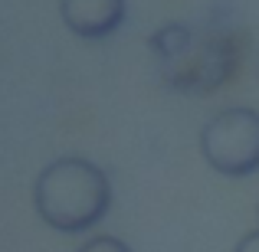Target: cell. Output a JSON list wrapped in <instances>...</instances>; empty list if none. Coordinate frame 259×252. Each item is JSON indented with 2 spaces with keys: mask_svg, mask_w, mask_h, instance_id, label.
Returning <instances> with one entry per match:
<instances>
[{
  "mask_svg": "<svg viewBox=\"0 0 259 252\" xmlns=\"http://www.w3.org/2000/svg\"><path fill=\"white\" fill-rule=\"evenodd\" d=\"M39 220L56 233H85L112 210V183L105 170L85 158H56L33 187Z\"/></svg>",
  "mask_w": 259,
  "mask_h": 252,
  "instance_id": "1",
  "label": "cell"
},
{
  "mask_svg": "<svg viewBox=\"0 0 259 252\" xmlns=\"http://www.w3.org/2000/svg\"><path fill=\"white\" fill-rule=\"evenodd\" d=\"M200 154L217 174L249 177L259 170V112L227 108L200 131Z\"/></svg>",
  "mask_w": 259,
  "mask_h": 252,
  "instance_id": "2",
  "label": "cell"
},
{
  "mask_svg": "<svg viewBox=\"0 0 259 252\" xmlns=\"http://www.w3.org/2000/svg\"><path fill=\"white\" fill-rule=\"evenodd\" d=\"M59 17L76 36L105 39L125 20V0H59Z\"/></svg>",
  "mask_w": 259,
  "mask_h": 252,
  "instance_id": "3",
  "label": "cell"
},
{
  "mask_svg": "<svg viewBox=\"0 0 259 252\" xmlns=\"http://www.w3.org/2000/svg\"><path fill=\"white\" fill-rule=\"evenodd\" d=\"M151 46H154V49H161L164 56H174L181 46H187V30H184V26H164V30L154 33Z\"/></svg>",
  "mask_w": 259,
  "mask_h": 252,
  "instance_id": "4",
  "label": "cell"
},
{
  "mask_svg": "<svg viewBox=\"0 0 259 252\" xmlns=\"http://www.w3.org/2000/svg\"><path fill=\"white\" fill-rule=\"evenodd\" d=\"M79 252H132L121 239H115V236H95V239H89Z\"/></svg>",
  "mask_w": 259,
  "mask_h": 252,
  "instance_id": "5",
  "label": "cell"
},
{
  "mask_svg": "<svg viewBox=\"0 0 259 252\" xmlns=\"http://www.w3.org/2000/svg\"><path fill=\"white\" fill-rule=\"evenodd\" d=\"M233 252H259V229H253V233H246L240 242H236Z\"/></svg>",
  "mask_w": 259,
  "mask_h": 252,
  "instance_id": "6",
  "label": "cell"
}]
</instances>
